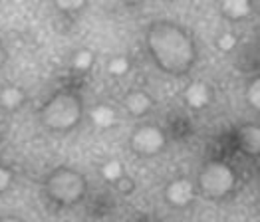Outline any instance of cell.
Listing matches in <instances>:
<instances>
[{"label":"cell","instance_id":"17","mask_svg":"<svg viewBox=\"0 0 260 222\" xmlns=\"http://www.w3.org/2000/svg\"><path fill=\"white\" fill-rule=\"evenodd\" d=\"M237 36L235 34H222L220 38L217 40V46L218 50H222V52H233L235 48H237Z\"/></svg>","mask_w":260,"mask_h":222},{"label":"cell","instance_id":"8","mask_svg":"<svg viewBox=\"0 0 260 222\" xmlns=\"http://www.w3.org/2000/svg\"><path fill=\"white\" fill-rule=\"evenodd\" d=\"M185 101L193 109H203L211 103V88L205 82H191L185 89Z\"/></svg>","mask_w":260,"mask_h":222},{"label":"cell","instance_id":"7","mask_svg":"<svg viewBox=\"0 0 260 222\" xmlns=\"http://www.w3.org/2000/svg\"><path fill=\"white\" fill-rule=\"evenodd\" d=\"M237 139H239V147L244 155L248 157H258L260 155V129L258 125L254 123H246L239 127V133H237Z\"/></svg>","mask_w":260,"mask_h":222},{"label":"cell","instance_id":"3","mask_svg":"<svg viewBox=\"0 0 260 222\" xmlns=\"http://www.w3.org/2000/svg\"><path fill=\"white\" fill-rule=\"evenodd\" d=\"M46 193L48 197L62 204V206H74L86 197L87 182L86 177L70 167H58L46 177Z\"/></svg>","mask_w":260,"mask_h":222},{"label":"cell","instance_id":"21","mask_svg":"<svg viewBox=\"0 0 260 222\" xmlns=\"http://www.w3.org/2000/svg\"><path fill=\"white\" fill-rule=\"evenodd\" d=\"M6 64V48L2 44V40H0V67Z\"/></svg>","mask_w":260,"mask_h":222},{"label":"cell","instance_id":"9","mask_svg":"<svg viewBox=\"0 0 260 222\" xmlns=\"http://www.w3.org/2000/svg\"><path fill=\"white\" fill-rule=\"evenodd\" d=\"M123 105H125V109L129 111L131 115L141 117V115H145L147 111L151 109L153 101H151V97H149L145 91H131V93H127V95H125Z\"/></svg>","mask_w":260,"mask_h":222},{"label":"cell","instance_id":"19","mask_svg":"<svg viewBox=\"0 0 260 222\" xmlns=\"http://www.w3.org/2000/svg\"><path fill=\"white\" fill-rule=\"evenodd\" d=\"M10 184H12V173H10V169H6V167L0 165V193L8 191Z\"/></svg>","mask_w":260,"mask_h":222},{"label":"cell","instance_id":"11","mask_svg":"<svg viewBox=\"0 0 260 222\" xmlns=\"http://www.w3.org/2000/svg\"><path fill=\"white\" fill-rule=\"evenodd\" d=\"M24 99H26L24 91L20 88H16V86H8V88H4L0 91V105L8 111H14L22 107Z\"/></svg>","mask_w":260,"mask_h":222},{"label":"cell","instance_id":"13","mask_svg":"<svg viewBox=\"0 0 260 222\" xmlns=\"http://www.w3.org/2000/svg\"><path fill=\"white\" fill-rule=\"evenodd\" d=\"M102 175L109 182H115L119 177H123V165L119 161H108L104 167H102Z\"/></svg>","mask_w":260,"mask_h":222},{"label":"cell","instance_id":"20","mask_svg":"<svg viewBox=\"0 0 260 222\" xmlns=\"http://www.w3.org/2000/svg\"><path fill=\"white\" fill-rule=\"evenodd\" d=\"M58 8L64 10V12H74V10L84 8V2H78V0H66V2H58Z\"/></svg>","mask_w":260,"mask_h":222},{"label":"cell","instance_id":"6","mask_svg":"<svg viewBox=\"0 0 260 222\" xmlns=\"http://www.w3.org/2000/svg\"><path fill=\"white\" fill-rule=\"evenodd\" d=\"M165 199L175 208H185L195 199V187L189 178H175L165 189Z\"/></svg>","mask_w":260,"mask_h":222},{"label":"cell","instance_id":"14","mask_svg":"<svg viewBox=\"0 0 260 222\" xmlns=\"http://www.w3.org/2000/svg\"><path fill=\"white\" fill-rule=\"evenodd\" d=\"M91 64H93V52H89V50H80V52H76L72 66L76 67L78 71H86V69L91 67Z\"/></svg>","mask_w":260,"mask_h":222},{"label":"cell","instance_id":"18","mask_svg":"<svg viewBox=\"0 0 260 222\" xmlns=\"http://www.w3.org/2000/svg\"><path fill=\"white\" fill-rule=\"evenodd\" d=\"M115 187H117V191L121 193V195H131L133 193V189H135V182L131 180L129 177H119L117 180H115Z\"/></svg>","mask_w":260,"mask_h":222},{"label":"cell","instance_id":"1","mask_svg":"<svg viewBox=\"0 0 260 222\" xmlns=\"http://www.w3.org/2000/svg\"><path fill=\"white\" fill-rule=\"evenodd\" d=\"M147 48L157 67L169 76H183L197 62V46L191 34L175 22H153L147 30Z\"/></svg>","mask_w":260,"mask_h":222},{"label":"cell","instance_id":"2","mask_svg":"<svg viewBox=\"0 0 260 222\" xmlns=\"http://www.w3.org/2000/svg\"><path fill=\"white\" fill-rule=\"evenodd\" d=\"M82 99L72 91H60L40 109L44 127L52 131H70L82 119Z\"/></svg>","mask_w":260,"mask_h":222},{"label":"cell","instance_id":"12","mask_svg":"<svg viewBox=\"0 0 260 222\" xmlns=\"http://www.w3.org/2000/svg\"><path fill=\"white\" fill-rule=\"evenodd\" d=\"M89 117H91V123L100 129H108L115 123V111L109 105H95L89 113Z\"/></svg>","mask_w":260,"mask_h":222},{"label":"cell","instance_id":"10","mask_svg":"<svg viewBox=\"0 0 260 222\" xmlns=\"http://www.w3.org/2000/svg\"><path fill=\"white\" fill-rule=\"evenodd\" d=\"M220 10L231 20H244L250 14L252 6H250L248 0H226V2H222Z\"/></svg>","mask_w":260,"mask_h":222},{"label":"cell","instance_id":"4","mask_svg":"<svg viewBox=\"0 0 260 222\" xmlns=\"http://www.w3.org/2000/svg\"><path fill=\"white\" fill-rule=\"evenodd\" d=\"M237 184V175L231 165L222 161H209L199 173V187L207 199L218 200L226 197Z\"/></svg>","mask_w":260,"mask_h":222},{"label":"cell","instance_id":"5","mask_svg":"<svg viewBox=\"0 0 260 222\" xmlns=\"http://www.w3.org/2000/svg\"><path fill=\"white\" fill-rule=\"evenodd\" d=\"M129 145L137 155L153 157L165 147V133L157 125H143L131 135Z\"/></svg>","mask_w":260,"mask_h":222},{"label":"cell","instance_id":"22","mask_svg":"<svg viewBox=\"0 0 260 222\" xmlns=\"http://www.w3.org/2000/svg\"><path fill=\"white\" fill-rule=\"evenodd\" d=\"M0 222H22V220L16 218V216H4V218H0Z\"/></svg>","mask_w":260,"mask_h":222},{"label":"cell","instance_id":"15","mask_svg":"<svg viewBox=\"0 0 260 222\" xmlns=\"http://www.w3.org/2000/svg\"><path fill=\"white\" fill-rule=\"evenodd\" d=\"M108 71L111 76H123L129 71V60L123 58V56H117V58H111L108 62Z\"/></svg>","mask_w":260,"mask_h":222},{"label":"cell","instance_id":"16","mask_svg":"<svg viewBox=\"0 0 260 222\" xmlns=\"http://www.w3.org/2000/svg\"><path fill=\"white\" fill-rule=\"evenodd\" d=\"M246 99H248V103L256 111L260 109V80L250 82V86L246 89Z\"/></svg>","mask_w":260,"mask_h":222}]
</instances>
